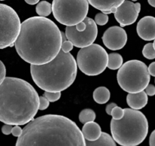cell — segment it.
Masks as SVG:
<instances>
[{"mask_svg":"<svg viewBox=\"0 0 155 146\" xmlns=\"http://www.w3.org/2000/svg\"><path fill=\"white\" fill-rule=\"evenodd\" d=\"M149 146H155V129L151 132L149 138Z\"/></svg>","mask_w":155,"mask_h":146,"instance_id":"cell-35","label":"cell"},{"mask_svg":"<svg viewBox=\"0 0 155 146\" xmlns=\"http://www.w3.org/2000/svg\"><path fill=\"white\" fill-rule=\"evenodd\" d=\"M110 91L105 87H98L93 92L94 100L98 104L106 103L110 100Z\"/></svg>","mask_w":155,"mask_h":146,"instance_id":"cell-18","label":"cell"},{"mask_svg":"<svg viewBox=\"0 0 155 146\" xmlns=\"http://www.w3.org/2000/svg\"><path fill=\"white\" fill-rule=\"evenodd\" d=\"M139 14L136 11L134 3L131 1L125 0L124 2L117 8L114 17L121 27H125L136 22Z\"/></svg>","mask_w":155,"mask_h":146,"instance_id":"cell-12","label":"cell"},{"mask_svg":"<svg viewBox=\"0 0 155 146\" xmlns=\"http://www.w3.org/2000/svg\"><path fill=\"white\" fill-rule=\"evenodd\" d=\"M86 146H117L113 137L107 132H102L101 137L95 141L86 140Z\"/></svg>","mask_w":155,"mask_h":146,"instance_id":"cell-17","label":"cell"},{"mask_svg":"<svg viewBox=\"0 0 155 146\" xmlns=\"http://www.w3.org/2000/svg\"><path fill=\"white\" fill-rule=\"evenodd\" d=\"M0 63H1V71H0V83H1L6 78V68L2 61H1Z\"/></svg>","mask_w":155,"mask_h":146,"instance_id":"cell-30","label":"cell"},{"mask_svg":"<svg viewBox=\"0 0 155 146\" xmlns=\"http://www.w3.org/2000/svg\"><path fill=\"white\" fill-rule=\"evenodd\" d=\"M76 26V28H77V30H79V31H83V30H85L86 29V27H87V24H86V20L84 19V21H83L82 22L79 23L78 24H77Z\"/></svg>","mask_w":155,"mask_h":146,"instance_id":"cell-32","label":"cell"},{"mask_svg":"<svg viewBox=\"0 0 155 146\" xmlns=\"http://www.w3.org/2000/svg\"><path fill=\"white\" fill-rule=\"evenodd\" d=\"M1 1H4V0H1Z\"/></svg>","mask_w":155,"mask_h":146,"instance_id":"cell-41","label":"cell"},{"mask_svg":"<svg viewBox=\"0 0 155 146\" xmlns=\"http://www.w3.org/2000/svg\"><path fill=\"white\" fill-rule=\"evenodd\" d=\"M20 18L10 6L0 4V48L13 47L21 29Z\"/></svg>","mask_w":155,"mask_h":146,"instance_id":"cell-9","label":"cell"},{"mask_svg":"<svg viewBox=\"0 0 155 146\" xmlns=\"http://www.w3.org/2000/svg\"><path fill=\"white\" fill-rule=\"evenodd\" d=\"M63 33L51 20L36 16L27 18L15 43L20 57L30 65H43L54 59L60 53Z\"/></svg>","mask_w":155,"mask_h":146,"instance_id":"cell-1","label":"cell"},{"mask_svg":"<svg viewBox=\"0 0 155 146\" xmlns=\"http://www.w3.org/2000/svg\"><path fill=\"white\" fill-rule=\"evenodd\" d=\"M49 106V100L44 96L39 97V110H45Z\"/></svg>","mask_w":155,"mask_h":146,"instance_id":"cell-27","label":"cell"},{"mask_svg":"<svg viewBox=\"0 0 155 146\" xmlns=\"http://www.w3.org/2000/svg\"><path fill=\"white\" fill-rule=\"evenodd\" d=\"M132 1H133V2H136V1H137V0H132Z\"/></svg>","mask_w":155,"mask_h":146,"instance_id":"cell-40","label":"cell"},{"mask_svg":"<svg viewBox=\"0 0 155 146\" xmlns=\"http://www.w3.org/2000/svg\"><path fill=\"white\" fill-rule=\"evenodd\" d=\"M154 82H155V80H154Z\"/></svg>","mask_w":155,"mask_h":146,"instance_id":"cell-42","label":"cell"},{"mask_svg":"<svg viewBox=\"0 0 155 146\" xmlns=\"http://www.w3.org/2000/svg\"><path fill=\"white\" fill-rule=\"evenodd\" d=\"M148 3H149L150 5L155 8V0H148Z\"/></svg>","mask_w":155,"mask_h":146,"instance_id":"cell-38","label":"cell"},{"mask_svg":"<svg viewBox=\"0 0 155 146\" xmlns=\"http://www.w3.org/2000/svg\"><path fill=\"white\" fill-rule=\"evenodd\" d=\"M124 114H125V110H124V109H122V108L120 107V106H117L113 109L111 115L110 116H112V119L119 120H121V119L124 116Z\"/></svg>","mask_w":155,"mask_h":146,"instance_id":"cell-24","label":"cell"},{"mask_svg":"<svg viewBox=\"0 0 155 146\" xmlns=\"http://www.w3.org/2000/svg\"><path fill=\"white\" fill-rule=\"evenodd\" d=\"M142 54L144 57L148 59H155V49L154 48L153 43H148L145 44L142 50Z\"/></svg>","mask_w":155,"mask_h":146,"instance_id":"cell-22","label":"cell"},{"mask_svg":"<svg viewBox=\"0 0 155 146\" xmlns=\"http://www.w3.org/2000/svg\"><path fill=\"white\" fill-rule=\"evenodd\" d=\"M121 120L112 119L110 132L116 142L122 146H137L143 142L148 133L146 116L138 109L125 108Z\"/></svg>","mask_w":155,"mask_h":146,"instance_id":"cell-5","label":"cell"},{"mask_svg":"<svg viewBox=\"0 0 155 146\" xmlns=\"http://www.w3.org/2000/svg\"><path fill=\"white\" fill-rule=\"evenodd\" d=\"M82 132L86 140L95 141L101 137V129L99 125L95 122H89L83 125Z\"/></svg>","mask_w":155,"mask_h":146,"instance_id":"cell-15","label":"cell"},{"mask_svg":"<svg viewBox=\"0 0 155 146\" xmlns=\"http://www.w3.org/2000/svg\"><path fill=\"white\" fill-rule=\"evenodd\" d=\"M95 21L97 24L100 26L105 25L108 22V15L102 12L98 13L95 17Z\"/></svg>","mask_w":155,"mask_h":146,"instance_id":"cell-23","label":"cell"},{"mask_svg":"<svg viewBox=\"0 0 155 146\" xmlns=\"http://www.w3.org/2000/svg\"><path fill=\"white\" fill-rule=\"evenodd\" d=\"M39 108V97L29 82L6 77L0 83V120L5 124L21 126L34 119Z\"/></svg>","mask_w":155,"mask_h":146,"instance_id":"cell-3","label":"cell"},{"mask_svg":"<svg viewBox=\"0 0 155 146\" xmlns=\"http://www.w3.org/2000/svg\"><path fill=\"white\" fill-rule=\"evenodd\" d=\"M153 45H154V48L155 49V40H154V43H153Z\"/></svg>","mask_w":155,"mask_h":146,"instance_id":"cell-39","label":"cell"},{"mask_svg":"<svg viewBox=\"0 0 155 146\" xmlns=\"http://www.w3.org/2000/svg\"><path fill=\"white\" fill-rule=\"evenodd\" d=\"M13 125L10 124H5L2 128V131L4 135H10L12 134V129H13Z\"/></svg>","mask_w":155,"mask_h":146,"instance_id":"cell-28","label":"cell"},{"mask_svg":"<svg viewBox=\"0 0 155 146\" xmlns=\"http://www.w3.org/2000/svg\"><path fill=\"white\" fill-rule=\"evenodd\" d=\"M87 27L83 31H79L76 26H67L65 36L77 48H84L93 44L98 36V27L95 20L86 17L85 18Z\"/></svg>","mask_w":155,"mask_h":146,"instance_id":"cell-10","label":"cell"},{"mask_svg":"<svg viewBox=\"0 0 155 146\" xmlns=\"http://www.w3.org/2000/svg\"><path fill=\"white\" fill-rule=\"evenodd\" d=\"M77 62L73 55L60 53L53 60L43 65H30V73L34 83L40 89L49 92H61L75 81Z\"/></svg>","mask_w":155,"mask_h":146,"instance_id":"cell-4","label":"cell"},{"mask_svg":"<svg viewBox=\"0 0 155 146\" xmlns=\"http://www.w3.org/2000/svg\"><path fill=\"white\" fill-rule=\"evenodd\" d=\"M125 0H88L89 4L100 11L110 10L112 8H118Z\"/></svg>","mask_w":155,"mask_h":146,"instance_id":"cell-16","label":"cell"},{"mask_svg":"<svg viewBox=\"0 0 155 146\" xmlns=\"http://www.w3.org/2000/svg\"><path fill=\"white\" fill-rule=\"evenodd\" d=\"M27 4L29 5H36V3H38L39 2V0H24Z\"/></svg>","mask_w":155,"mask_h":146,"instance_id":"cell-36","label":"cell"},{"mask_svg":"<svg viewBox=\"0 0 155 146\" xmlns=\"http://www.w3.org/2000/svg\"><path fill=\"white\" fill-rule=\"evenodd\" d=\"M148 71L151 76L155 77V62H151L148 66Z\"/></svg>","mask_w":155,"mask_h":146,"instance_id":"cell-34","label":"cell"},{"mask_svg":"<svg viewBox=\"0 0 155 146\" xmlns=\"http://www.w3.org/2000/svg\"><path fill=\"white\" fill-rule=\"evenodd\" d=\"M36 12L39 16L47 17L52 12V4L47 1H42L36 5Z\"/></svg>","mask_w":155,"mask_h":146,"instance_id":"cell-20","label":"cell"},{"mask_svg":"<svg viewBox=\"0 0 155 146\" xmlns=\"http://www.w3.org/2000/svg\"><path fill=\"white\" fill-rule=\"evenodd\" d=\"M104 46L110 50H121L127 42V33L121 27L113 26L107 29L102 36Z\"/></svg>","mask_w":155,"mask_h":146,"instance_id":"cell-11","label":"cell"},{"mask_svg":"<svg viewBox=\"0 0 155 146\" xmlns=\"http://www.w3.org/2000/svg\"><path fill=\"white\" fill-rule=\"evenodd\" d=\"M66 36L63 34V43L61 45V50L64 53H70L74 49V45L69 40H65Z\"/></svg>","mask_w":155,"mask_h":146,"instance_id":"cell-25","label":"cell"},{"mask_svg":"<svg viewBox=\"0 0 155 146\" xmlns=\"http://www.w3.org/2000/svg\"><path fill=\"white\" fill-rule=\"evenodd\" d=\"M148 94L145 91L138 93H129L127 96V104L134 109H141L148 103Z\"/></svg>","mask_w":155,"mask_h":146,"instance_id":"cell-14","label":"cell"},{"mask_svg":"<svg viewBox=\"0 0 155 146\" xmlns=\"http://www.w3.org/2000/svg\"><path fill=\"white\" fill-rule=\"evenodd\" d=\"M117 106V103H109V104H107V106H106V109H105L106 113H107V115H111L112 110H113L114 108Z\"/></svg>","mask_w":155,"mask_h":146,"instance_id":"cell-33","label":"cell"},{"mask_svg":"<svg viewBox=\"0 0 155 146\" xmlns=\"http://www.w3.org/2000/svg\"><path fill=\"white\" fill-rule=\"evenodd\" d=\"M44 97H46L49 102H55L61 98V92H49V91H45Z\"/></svg>","mask_w":155,"mask_h":146,"instance_id":"cell-26","label":"cell"},{"mask_svg":"<svg viewBox=\"0 0 155 146\" xmlns=\"http://www.w3.org/2000/svg\"><path fill=\"white\" fill-rule=\"evenodd\" d=\"M77 62L80 71L85 75H98L107 67L108 54L101 46L93 43L79 50Z\"/></svg>","mask_w":155,"mask_h":146,"instance_id":"cell-8","label":"cell"},{"mask_svg":"<svg viewBox=\"0 0 155 146\" xmlns=\"http://www.w3.org/2000/svg\"><path fill=\"white\" fill-rule=\"evenodd\" d=\"M85 139L74 121L64 116L48 114L27 123L15 146H86Z\"/></svg>","mask_w":155,"mask_h":146,"instance_id":"cell-2","label":"cell"},{"mask_svg":"<svg viewBox=\"0 0 155 146\" xmlns=\"http://www.w3.org/2000/svg\"><path fill=\"white\" fill-rule=\"evenodd\" d=\"M124 59L119 53H110L108 55V63L107 68L111 70L120 69L122 67Z\"/></svg>","mask_w":155,"mask_h":146,"instance_id":"cell-19","label":"cell"},{"mask_svg":"<svg viewBox=\"0 0 155 146\" xmlns=\"http://www.w3.org/2000/svg\"><path fill=\"white\" fill-rule=\"evenodd\" d=\"M148 67L142 61H127L118 70L117 82L127 93H138L145 91L150 82Z\"/></svg>","mask_w":155,"mask_h":146,"instance_id":"cell-6","label":"cell"},{"mask_svg":"<svg viewBox=\"0 0 155 146\" xmlns=\"http://www.w3.org/2000/svg\"><path fill=\"white\" fill-rule=\"evenodd\" d=\"M135 7H136V11H137L138 12H140L141 11V4L139 2H137V3H135Z\"/></svg>","mask_w":155,"mask_h":146,"instance_id":"cell-37","label":"cell"},{"mask_svg":"<svg viewBox=\"0 0 155 146\" xmlns=\"http://www.w3.org/2000/svg\"><path fill=\"white\" fill-rule=\"evenodd\" d=\"M22 132H23V129H21V128L19 126H18V125H16V126H15L13 127L12 134V135H14V136L18 137H18L21 136Z\"/></svg>","mask_w":155,"mask_h":146,"instance_id":"cell-29","label":"cell"},{"mask_svg":"<svg viewBox=\"0 0 155 146\" xmlns=\"http://www.w3.org/2000/svg\"><path fill=\"white\" fill-rule=\"evenodd\" d=\"M138 35L142 40L146 41L155 40V18L145 16L138 22L136 27Z\"/></svg>","mask_w":155,"mask_h":146,"instance_id":"cell-13","label":"cell"},{"mask_svg":"<svg viewBox=\"0 0 155 146\" xmlns=\"http://www.w3.org/2000/svg\"><path fill=\"white\" fill-rule=\"evenodd\" d=\"M95 118H96L95 113L91 109H83L79 115V120L83 124H86L89 122H94Z\"/></svg>","mask_w":155,"mask_h":146,"instance_id":"cell-21","label":"cell"},{"mask_svg":"<svg viewBox=\"0 0 155 146\" xmlns=\"http://www.w3.org/2000/svg\"><path fill=\"white\" fill-rule=\"evenodd\" d=\"M145 91L148 96H154L155 95V86L153 85H148L147 88L145 89Z\"/></svg>","mask_w":155,"mask_h":146,"instance_id":"cell-31","label":"cell"},{"mask_svg":"<svg viewBox=\"0 0 155 146\" xmlns=\"http://www.w3.org/2000/svg\"><path fill=\"white\" fill-rule=\"evenodd\" d=\"M89 4L88 0H53V16L66 27L77 25L87 16Z\"/></svg>","mask_w":155,"mask_h":146,"instance_id":"cell-7","label":"cell"}]
</instances>
